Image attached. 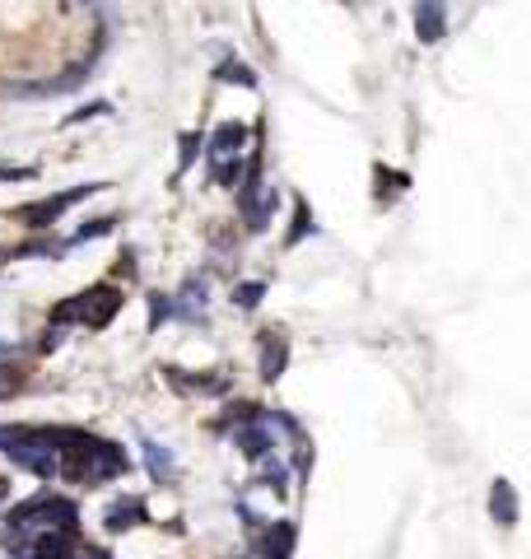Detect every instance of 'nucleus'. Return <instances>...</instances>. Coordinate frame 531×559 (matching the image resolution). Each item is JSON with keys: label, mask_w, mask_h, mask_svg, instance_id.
I'll return each mask as SVG.
<instances>
[{"label": "nucleus", "mask_w": 531, "mask_h": 559, "mask_svg": "<svg viewBox=\"0 0 531 559\" xmlns=\"http://www.w3.org/2000/svg\"><path fill=\"white\" fill-rule=\"evenodd\" d=\"M261 294H266V284H261V280L238 284V289H233V303H238V308H257V303H261Z\"/></svg>", "instance_id": "obj_15"}, {"label": "nucleus", "mask_w": 531, "mask_h": 559, "mask_svg": "<svg viewBox=\"0 0 531 559\" xmlns=\"http://www.w3.org/2000/svg\"><path fill=\"white\" fill-rule=\"evenodd\" d=\"M168 313H173V303L163 299V294H150V326H159V322L168 317Z\"/></svg>", "instance_id": "obj_18"}, {"label": "nucleus", "mask_w": 531, "mask_h": 559, "mask_svg": "<svg viewBox=\"0 0 531 559\" xmlns=\"http://www.w3.org/2000/svg\"><path fill=\"white\" fill-rule=\"evenodd\" d=\"M145 462H150V471L159 475V481H168V475H173V457L159 443H145Z\"/></svg>", "instance_id": "obj_14"}, {"label": "nucleus", "mask_w": 531, "mask_h": 559, "mask_svg": "<svg viewBox=\"0 0 531 559\" xmlns=\"http://www.w3.org/2000/svg\"><path fill=\"white\" fill-rule=\"evenodd\" d=\"M242 140H248V127H242V121H224V127L210 136V159H215V163L233 159Z\"/></svg>", "instance_id": "obj_7"}, {"label": "nucleus", "mask_w": 531, "mask_h": 559, "mask_svg": "<svg viewBox=\"0 0 531 559\" xmlns=\"http://www.w3.org/2000/svg\"><path fill=\"white\" fill-rule=\"evenodd\" d=\"M0 177H5V182H29L33 169H14V163H0Z\"/></svg>", "instance_id": "obj_22"}, {"label": "nucleus", "mask_w": 531, "mask_h": 559, "mask_svg": "<svg viewBox=\"0 0 531 559\" xmlns=\"http://www.w3.org/2000/svg\"><path fill=\"white\" fill-rule=\"evenodd\" d=\"M112 224H117L112 215H108V219H89V224H85V229H79V234H75L70 243H89V238H103V234H112Z\"/></svg>", "instance_id": "obj_16"}, {"label": "nucleus", "mask_w": 531, "mask_h": 559, "mask_svg": "<svg viewBox=\"0 0 531 559\" xmlns=\"http://www.w3.org/2000/svg\"><path fill=\"white\" fill-rule=\"evenodd\" d=\"M284 359H290V345H284V336H280V331H266V336H261V378L275 382L280 373H284Z\"/></svg>", "instance_id": "obj_5"}, {"label": "nucleus", "mask_w": 531, "mask_h": 559, "mask_svg": "<svg viewBox=\"0 0 531 559\" xmlns=\"http://www.w3.org/2000/svg\"><path fill=\"white\" fill-rule=\"evenodd\" d=\"M196 144H200V136H196V131H192V136H182V159H177V169H182V173L192 169V159H196Z\"/></svg>", "instance_id": "obj_17"}, {"label": "nucleus", "mask_w": 531, "mask_h": 559, "mask_svg": "<svg viewBox=\"0 0 531 559\" xmlns=\"http://www.w3.org/2000/svg\"><path fill=\"white\" fill-rule=\"evenodd\" d=\"M238 448H242V457L261 462V457H266V452H271L275 443H271V433H266L261 424H242V429H238Z\"/></svg>", "instance_id": "obj_10"}, {"label": "nucleus", "mask_w": 531, "mask_h": 559, "mask_svg": "<svg viewBox=\"0 0 531 559\" xmlns=\"http://www.w3.org/2000/svg\"><path fill=\"white\" fill-rule=\"evenodd\" d=\"M415 29H420V43H438L443 29H447V14L443 5H434V0H424V5L415 10Z\"/></svg>", "instance_id": "obj_9"}, {"label": "nucleus", "mask_w": 531, "mask_h": 559, "mask_svg": "<svg viewBox=\"0 0 531 559\" xmlns=\"http://www.w3.org/2000/svg\"><path fill=\"white\" fill-rule=\"evenodd\" d=\"M70 546H75V531H52L33 546V559H70Z\"/></svg>", "instance_id": "obj_12"}, {"label": "nucleus", "mask_w": 531, "mask_h": 559, "mask_svg": "<svg viewBox=\"0 0 531 559\" xmlns=\"http://www.w3.org/2000/svg\"><path fill=\"white\" fill-rule=\"evenodd\" d=\"M290 550H294V522H275L271 531H266V559H290Z\"/></svg>", "instance_id": "obj_11"}, {"label": "nucleus", "mask_w": 531, "mask_h": 559, "mask_svg": "<svg viewBox=\"0 0 531 559\" xmlns=\"http://www.w3.org/2000/svg\"><path fill=\"white\" fill-rule=\"evenodd\" d=\"M219 79L224 85H242V89H257V75L242 66V61H229V66H219Z\"/></svg>", "instance_id": "obj_13"}, {"label": "nucleus", "mask_w": 531, "mask_h": 559, "mask_svg": "<svg viewBox=\"0 0 531 559\" xmlns=\"http://www.w3.org/2000/svg\"><path fill=\"white\" fill-rule=\"evenodd\" d=\"M103 182H85V186H70V192H56V196H47V201H37V205H24L19 210V219L29 224V229H52V224L70 210L75 201H85V196H94Z\"/></svg>", "instance_id": "obj_4"}, {"label": "nucleus", "mask_w": 531, "mask_h": 559, "mask_svg": "<svg viewBox=\"0 0 531 559\" xmlns=\"http://www.w3.org/2000/svg\"><path fill=\"white\" fill-rule=\"evenodd\" d=\"M29 522H52L56 531H75L79 522V508L70 499H56V494H37V499L19 504L10 513V527H29Z\"/></svg>", "instance_id": "obj_3"}, {"label": "nucleus", "mask_w": 531, "mask_h": 559, "mask_svg": "<svg viewBox=\"0 0 531 559\" xmlns=\"http://www.w3.org/2000/svg\"><path fill=\"white\" fill-rule=\"evenodd\" d=\"M121 313V294L112 284H98V289H89V294H75V299H66V303H56V313H52V322L61 326V322H85V326H108L112 317Z\"/></svg>", "instance_id": "obj_2"}, {"label": "nucleus", "mask_w": 531, "mask_h": 559, "mask_svg": "<svg viewBox=\"0 0 531 559\" xmlns=\"http://www.w3.org/2000/svg\"><path fill=\"white\" fill-rule=\"evenodd\" d=\"M14 391H19V373L14 368H0V401L14 397Z\"/></svg>", "instance_id": "obj_19"}, {"label": "nucleus", "mask_w": 531, "mask_h": 559, "mask_svg": "<svg viewBox=\"0 0 531 559\" xmlns=\"http://www.w3.org/2000/svg\"><path fill=\"white\" fill-rule=\"evenodd\" d=\"M489 513L499 527H518V489L508 481H494V489H489Z\"/></svg>", "instance_id": "obj_6"}, {"label": "nucleus", "mask_w": 531, "mask_h": 559, "mask_svg": "<svg viewBox=\"0 0 531 559\" xmlns=\"http://www.w3.org/2000/svg\"><path fill=\"white\" fill-rule=\"evenodd\" d=\"M103 112H112L108 103H89V108H79V112H70L66 121H89V117H103Z\"/></svg>", "instance_id": "obj_21"}, {"label": "nucleus", "mask_w": 531, "mask_h": 559, "mask_svg": "<svg viewBox=\"0 0 531 559\" xmlns=\"http://www.w3.org/2000/svg\"><path fill=\"white\" fill-rule=\"evenodd\" d=\"M308 229H313V224H308V205L298 201V215H294V234H290V243H298V238L308 234Z\"/></svg>", "instance_id": "obj_20"}, {"label": "nucleus", "mask_w": 531, "mask_h": 559, "mask_svg": "<svg viewBox=\"0 0 531 559\" xmlns=\"http://www.w3.org/2000/svg\"><path fill=\"white\" fill-rule=\"evenodd\" d=\"M5 494H10V485H5V481H0V499H5Z\"/></svg>", "instance_id": "obj_23"}, {"label": "nucleus", "mask_w": 531, "mask_h": 559, "mask_svg": "<svg viewBox=\"0 0 531 559\" xmlns=\"http://www.w3.org/2000/svg\"><path fill=\"white\" fill-rule=\"evenodd\" d=\"M127 471V452L117 443H103V439H89V433L70 429L66 448H61V475L75 485H98L108 475H121Z\"/></svg>", "instance_id": "obj_1"}, {"label": "nucleus", "mask_w": 531, "mask_h": 559, "mask_svg": "<svg viewBox=\"0 0 531 559\" xmlns=\"http://www.w3.org/2000/svg\"><path fill=\"white\" fill-rule=\"evenodd\" d=\"M103 522H108V531H127V527H135V522H145V499H117V504L103 513Z\"/></svg>", "instance_id": "obj_8"}]
</instances>
